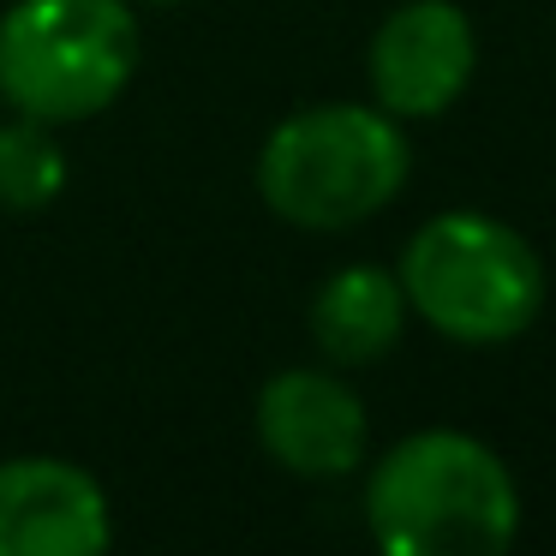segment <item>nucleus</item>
Segmentation results:
<instances>
[{
  "label": "nucleus",
  "mask_w": 556,
  "mask_h": 556,
  "mask_svg": "<svg viewBox=\"0 0 556 556\" xmlns=\"http://www.w3.org/2000/svg\"><path fill=\"white\" fill-rule=\"evenodd\" d=\"M138 73L126 0H13L0 18V97L18 114L73 126L102 114Z\"/></svg>",
  "instance_id": "4"
},
{
  "label": "nucleus",
  "mask_w": 556,
  "mask_h": 556,
  "mask_svg": "<svg viewBox=\"0 0 556 556\" xmlns=\"http://www.w3.org/2000/svg\"><path fill=\"white\" fill-rule=\"evenodd\" d=\"M144 7H180V0H144Z\"/></svg>",
  "instance_id": "10"
},
{
  "label": "nucleus",
  "mask_w": 556,
  "mask_h": 556,
  "mask_svg": "<svg viewBox=\"0 0 556 556\" xmlns=\"http://www.w3.org/2000/svg\"><path fill=\"white\" fill-rule=\"evenodd\" d=\"M365 520L389 556H496L520 532V491L491 443L419 431L377 460Z\"/></svg>",
  "instance_id": "1"
},
{
  "label": "nucleus",
  "mask_w": 556,
  "mask_h": 556,
  "mask_svg": "<svg viewBox=\"0 0 556 556\" xmlns=\"http://www.w3.org/2000/svg\"><path fill=\"white\" fill-rule=\"evenodd\" d=\"M479 42L455 0H407L371 37V97L395 121H437L472 85Z\"/></svg>",
  "instance_id": "5"
},
{
  "label": "nucleus",
  "mask_w": 556,
  "mask_h": 556,
  "mask_svg": "<svg viewBox=\"0 0 556 556\" xmlns=\"http://www.w3.org/2000/svg\"><path fill=\"white\" fill-rule=\"evenodd\" d=\"M407 329V293L395 269L348 264L317 288L312 300V341L329 365H377Z\"/></svg>",
  "instance_id": "8"
},
{
  "label": "nucleus",
  "mask_w": 556,
  "mask_h": 556,
  "mask_svg": "<svg viewBox=\"0 0 556 556\" xmlns=\"http://www.w3.org/2000/svg\"><path fill=\"white\" fill-rule=\"evenodd\" d=\"M114 539L109 496L54 455L0 460V556H97Z\"/></svg>",
  "instance_id": "6"
},
{
  "label": "nucleus",
  "mask_w": 556,
  "mask_h": 556,
  "mask_svg": "<svg viewBox=\"0 0 556 556\" xmlns=\"http://www.w3.org/2000/svg\"><path fill=\"white\" fill-rule=\"evenodd\" d=\"M401 293L437 336L496 348L532 329L544 305V264L508 222L443 210L401 252Z\"/></svg>",
  "instance_id": "3"
},
{
  "label": "nucleus",
  "mask_w": 556,
  "mask_h": 556,
  "mask_svg": "<svg viewBox=\"0 0 556 556\" xmlns=\"http://www.w3.org/2000/svg\"><path fill=\"white\" fill-rule=\"evenodd\" d=\"M413 150L395 114L365 102H317L264 138L257 192L281 222L312 233H341L389 210L407 186Z\"/></svg>",
  "instance_id": "2"
},
{
  "label": "nucleus",
  "mask_w": 556,
  "mask_h": 556,
  "mask_svg": "<svg viewBox=\"0 0 556 556\" xmlns=\"http://www.w3.org/2000/svg\"><path fill=\"white\" fill-rule=\"evenodd\" d=\"M257 443L300 479H348L365 460V401L336 371H276L257 395Z\"/></svg>",
  "instance_id": "7"
},
{
  "label": "nucleus",
  "mask_w": 556,
  "mask_h": 556,
  "mask_svg": "<svg viewBox=\"0 0 556 556\" xmlns=\"http://www.w3.org/2000/svg\"><path fill=\"white\" fill-rule=\"evenodd\" d=\"M61 186H66V150L49 121L18 114L13 126H0V210H13V216L49 210L61 198Z\"/></svg>",
  "instance_id": "9"
}]
</instances>
